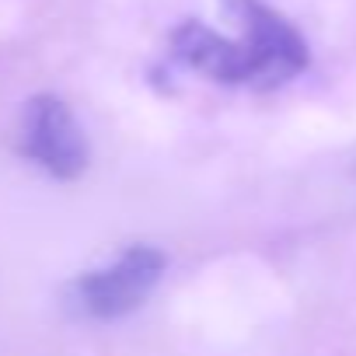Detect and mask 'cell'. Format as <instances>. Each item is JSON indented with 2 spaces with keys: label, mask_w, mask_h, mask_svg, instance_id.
<instances>
[{
  "label": "cell",
  "mask_w": 356,
  "mask_h": 356,
  "mask_svg": "<svg viewBox=\"0 0 356 356\" xmlns=\"http://www.w3.org/2000/svg\"><path fill=\"white\" fill-rule=\"evenodd\" d=\"M161 273H164V255L150 245H133L112 266L91 269L81 280H74L70 304L84 318H98V321L122 318L147 300Z\"/></svg>",
  "instance_id": "obj_1"
},
{
  "label": "cell",
  "mask_w": 356,
  "mask_h": 356,
  "mask_svg": "<svg viewBox=\"0 0 356 356\" xmlns=\"http://www.w3.org/2000/svg\"><path fill=\"white\" fill-rule=\"evenodd\" d=\"M227 11L241 25V42L252 53L255 81L252 88H276L307 67V46L297 29L266 8L262 0H227Z\"/></svg>",
  "instance_id": "obj_2"
},
{
  "label": "cell",
  "mask_w": 356,
  "mask_h": 356,
  "mask_svg": "<svg viewBox=\"0 0 356 356\" xmlns=\"http://www.w3.org/2000/svg\"><path fill=\"white\" fill-rule=\"evenodd\" d=\"M22 154L32 157L53 178H77L88 168V140L67 102L53 95H39L22 112Z\"/></svg>",
  "instance_id": "obj_3"
},
{
  "label": "cell",
  "mask_w": 356,
  "mask_h": 356,
  "mask_svg": "<svg viewBox=\"0 0 356 356\" xmlns=\"http://www.w3.org/2000/svg\"><path fill=\"white\" fill-rule=\"evenodd\" d=\"M171 53H175V60H182L186 67L207 74L210 81H224V84H252L255 81L248 46L241 39L238 42L224 39L200 22H186L182 29H175Z\"/></svg>",
  "instance_id": "obj_4"
}]
</instances>
